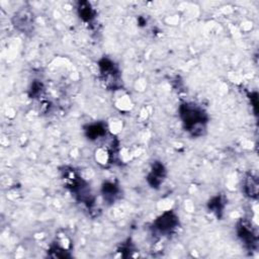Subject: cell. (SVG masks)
<instances>
[{
	"mask_svg": "<svg viewBox=\"0 0 259 259\" xmlns=\"http://www.w3.org/2000/svg\"><path fill=\"white\" fill-rule=\"evenodd\" d=\"M243 191L250 198H256L258 195V179L252 173H247L243 180Z\"/></svg>",
	"mask_w": 259,
	"mask_h": 259,
	"instance_id": "9c48e42d",
	"label": "cell"
},
{
	"mask_svg": "<svg viewBox=\"0 0 259 259\" xmlns=\"http://www.w3.org/2000/svg\"><path fill=\"white\" fill-rule=\"evenodd\" d=\"M101 192H102V195L104 197V200L109 202V203H112V202L115 201V199L118 196L119 187L113 181H105L102 184Z\"/></svg>",
	"mask_w": 259,
	"mask_h": 259,
	"instance_id": "8fae6325",
	"label": "cell"
},
{
	"mask_svg": "<svg viewBox=\"0 0 259 259\" xmlns=\"http://www.w3.org/2000/svg\"><path fill=\"white\" fill-rule=\"evenodd\" d=\"M49 251H50V256L51 257H57V258H61V257H63V258H65V257H70V254H68V251L66 250V249H64L63 247H61L60 245H56V244H54V245H52L51 246V248L49 249Z\"/></svg>",
	"mask_w": 259,
	"mask_h": 259,
	"instance_id": "4fadbf2b",
	"label": "cell"
},
{
	"mask_svg": "<svg viewBox=\"0 0 259 259\" xmlns=\"http://www.w3.org/2000/svg\"><path fill=\"white\" fill-rule=\"evenodd\" d=\"M84 132L89 140H97L106 134V126L103 122H93L84 126Z\"/></svg>",
	"mask_w": 259,
	"mask_h": 259,
	"instance_id": "30bf717a",
	"label": "cell"
},
{
	"mask_svg": "<svg viewBox=\"0 0 259 259\" xmlns=\"http://www.w3.org/2000/svg\"><path fill=\"white\" fill-rule=\"evenodd\" d=\"M167 175V170L164 164L160 161H155L150 169V172L147 175V182L152 188H159L160 185L164 182Z\"/></svg>",
	"mask_w": 259,
	"mask_h": 259,
	"instance_id": "8992f818",
	"label": "cell"
},
{
	"mask_svg": "<svg viewBox=\"0 0 259 259\" xmlns=\"http://www.w3.org/2000/svg\"><path fill=\"white\" fill-rule=\"evenodd\" d=\"M42 91V84L38 81H34L31 86H30V89H29V96L32 98V97H35L37 95H39Z\"/></svg>",
	"mask_w": 259,
	"mask_h": 259,
	"instance_id": "5bb4252c",
	"label": "cell"
},
{
	"mask_svg": "<svg viewBox=\"0 0 259 259\" xmlns=\"http://www.w3.org/2000/svg\"><path fill=\"white\" fill-rule=\"evenodd\" d=\"M226 205V199L224 195L218 194L213 197H211L207 202V208L209 211H211L213 214L217 215V218H221L224 211Z\"/></svg>",
	"mask_w": 259,
	"mask_h": 259,
	"instance_id": "7c38bea8",
	"label": "cell"
},
{
	"mask_svg": "<svg viewBox=\"0 0 259 259\" xmlns=\"http://www.w3.org/2000/svg\"><path fill=\"white\" fill-rule=\"evenodd\" d=\"M77 12L81 20L84 22H91L96 16V10L88 1H79L77 3Z\"/></svg>",
	"mask_w": 259,
	"mask_h": 259,
	"instance_id": "ba28073f",
	"label": "cell"
},
{
	"mask_svg": "<svg viewBox=\"0 0 259 259\" xmlns=\"http://www.w3.org/2000/svg\"><path fill=\"white\" fill-rule=\"evenodd\" d=\"M179 226V218L173 210H166L161 213L152 224L155 233L166 236L171 235Z\"/></svg>",
	"mask_w": 259,
	"mask_h": 259,
	"instance_id": "277c9868",
	"label": "cell"
},
{
	"mask_svg": "<svg viewBox=\"0 0 259 259\" xmlns=\"http://www.w3.org/2000/svg\"><path fill=\"white\" fill-rule=\"evenodd\" d=\"M236 231L239 239L241 240V242L244 244L245 247H247L250 250L257 248V242H258L257 233L249 221L244 219L240 220L237 224Z\"/></svg>",
	"mask_w": 259,
	"mask_h": 259,
	"instance_id": "5b68a950",
	"label": "cell"
},
{
	"mask_svg": "<svg viewBox=\"0 0 259 259\" xmlns=\"http://www.w3.org/2000/svg\"><path fill=\"white\" fill-rule=\"evenodd\" d=\"M98 69L105 87L111 90H116L121 86L120 71L112 60L105 57L100 59L98 61Z\"/></svg>",
	"mask_w": 259,
	"mask_h": 259,
	"instance_id": "3957f363",
	"label": "cell"
},
{
	"mask_svg": "<svg viewBox=\"0 0 259 259\" xmlns=\"http://www.w3.org/2000/svg\"><path fill=\"white\" fill-rule=\"evenodd\" d=\"M61 176L66 187L71 191L74 197L79 201L90 207L94 203V197L91 195L88 184L80 177L76 170L72 167H63L61 169Z\"/></svg>",
	"mask_w": 259,
	"mask_h": 259,
	"instance_id": "7a4b0ae2",
	"label": "cell"
},
{
	"mask_svg": "<svg viewBox=\"0 0 259 259\" xmlns=\"http://www.w3.org/2000/svg\"><path fill=\"white\" fill-rule=\"evenodd\" d=\"M179 117L183 128L193 137L202 136L208 122L206 111L193 102H184L180 104Z\"/></svg>",
	"mask_w": 259,
	"mask_h": 259,
	"instance_id": "6da1fadb",
	"label": "cell"
},
{
	"mask_svg": "<svg viewBox=\"0 0 259 259\" xmlns=\"http://www.w3.org/2000/svg\"><path fill=\"white\" fill-rule=\"evenodd\" d=\"M13 25L22 33H27L32 30V14L27 9L18 10L12 19Z\"/></svg>",
	"mask_w": 259,
	"mask_h": 259,
	"instance_id": "52a82bcc",
	"label": "cell"
}]
</instances>
